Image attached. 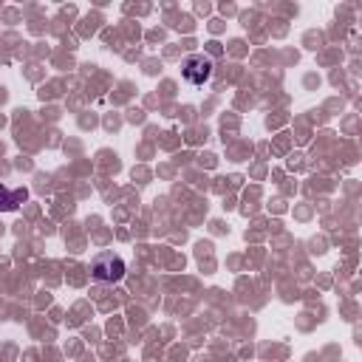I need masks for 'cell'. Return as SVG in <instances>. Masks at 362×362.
<instances>
[{"label":"cell","mask_w":362,"mask_h":362,"mask_svg":"<svg viewBox=\"0 0 362 362\" xmlns=\"http://www.w3.org/2000/svg\"><path fill=\"white\" fill-rule=\"evenodd\" d=\"M90 274H93V280L116 283V280L124 277V260L116 257L113 252H105V255L93 257V263H90Z\"/></svg>","instance_id":"1"},{"label":"cell","mask_w":362,"mask_h":362,"mask_svg":"<svg viewBox=\"0 0 362 362\" xmlns=\"http://www.w3.org/2000/svg\"><path fill=\"white\" fill-rule=\"evenodd\" d=\"M181 74H184L187 82L204 85V82L212 76V59L204 57V54H189V57L184 59V65H181Z\"/></svg>","instance_id":"2"},{"label":"cell","mask_w":362,"mask_h":362,"mask_svg":"<svg viewBox=\"0 0 362 362\" xmlns=\"http://www.w3.org/2000/svg\"><path fill=\"white\" fill-rule=\"evenodd\" d=\"M25 201V189H8L0 184V209H17Z\"/></svg>","instance_id":"3"}]
</instances>
